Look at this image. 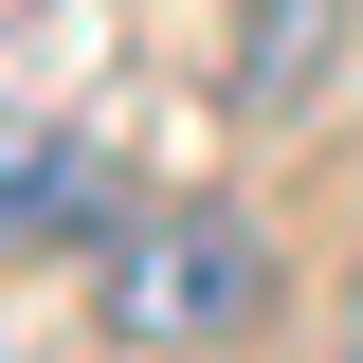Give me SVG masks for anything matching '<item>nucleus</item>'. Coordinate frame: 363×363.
Here are the masks:
<instances>
[{
    "instance_id": "1",
    "label": "nucleus",
    "mask_w": 363,
    "mask_h": 363,
    "mask_svg": "<svg viewBox=\"0 0 363 363\" xmlns=\"http://www.w3.org/2000/svg\"><path fill=\"white\" fill-rule=\"evenodd\" d=\"M272 327V236L236 200H164L109 236V345H255Z\"/></svg>"
},
{
    "instance_id": "3",
    "label": "nucleus",
    "mask_w": 363,
    "mask_h": 363,
    "mask_svg": "<svg viewBox=\"0 0 363 363\" xmlns=\"http://www.w3.org/2000/svg\"><path fill=\"white\" fill-rule=\"evenodd\" d=\"M327 37H345V0H255V18H236V109H255V128H291V109H309L327 91Z\"/></svg>"
},
{
    "instance_id": "2",
    "label": "nucleus",
    "mask_w": 363,
    "mask_h": 363,
    "mask_svg": "<svg viewBox=\"0 0 363 363\" xmlns=\"http://www.w3.org/2000/svg\"><path fill=\"white\" fill-rule=\"evenodd\" d=\"M18 200H0V255H55V236H109V164H91V128H18Z\"/></svg>"
}]
</instances>
